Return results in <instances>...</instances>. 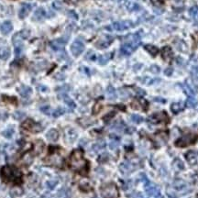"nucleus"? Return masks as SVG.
<instances>
[{"instance_id": "f257e3e1", "label": "nucleus", "mask_w": 198, "mask_h": 198, "mask_svg": "<svg viewBox=\"0 0 198 198\" xmlns=\"http://www.w3.org/2000/svg\"><path fill=\"white\" fill-rule=\"evenodd\" d=\"M70 166L73 171L86 174L87 173L88 165L84 158V153L81 149H75L70 157Z\"/></svg>"}, {"instance_id": "f03ea898", "label": "nucleus", "mask_w": 198, "mask_h": 198, "mask_svg": "<svg viewBox=\"0 0 198 198\" xmlns=\"http://www.w3.org/2000/svg\"><path fill=\"white\" fill-rule=\"evenodd\" d=\"M0 176L5 183L19 184L22 182L21 172L14 166H4L0 171Z\"/></svg>"}, {"instance_id": "7ed1b4c3", "label": "nucleus", "mask_w": 198, "mask_h": 198, "mask_svg": "<svg viewBox=\"0 0 198 198\" xmlns=\"http://www.w3.org/2000/svg\"><path fill=\"white\" fill-rule=\"evenodd\" d=\"M29 36V30H28V29H23L20 32H18L13 36L12 42H13V44L15 45L16 55H19L22 52V50H23L22 41L25 39H28Z\"/></svg>"}, {"instance_id": "20e7f679", "label": "nucleus", "mask_w": 198, "mask_h": 198, "mask_svg": "<svg viewBox=\"0 0 198 198\" xmlns=\"http://www.w3.org/2000/svg\"><path fill=\"white\" fill-rule=\"evenodd\" d=\"M100 192L104 198H118L119 196L118 189L113 183L103 184L100 188Z\"/></svg>"}, {"instance_id": "39448f33", "label": "nucleus", "mask_w": 198, "mask_h": 198, "mask_svg": "<svg viewBox=\"0 0 198 198\" xmlns=\"http://www.w3.org/2000/svg\"><path fill=\"white\" fill-rule=\"evenodd\" d=\"M197 139V136L193 133H188V134H185L183 135V137H181L176 142H175V145L177 147H180V148H183V147H187L193 143L195 142Z\"/></svg>"}, {"instance_id": "423d86ee", "label": "nucleus", "mask_w": 198, "mask_h": 198, "mask_svg": "<svg viewBox=\"0 0 198 198\" xmlns=\"http://www.w3.org/2000/svg\"><path fill=\"white\" fill-rule=\"evenodd\" d=\"M134 26V23L130 20H123V21H116L114 22L111 26L106 27V29H114L116 31H123L129 29Z\"/></svg>"}, {"instance_id": "0eeeda50", "label": "nucleus", "mask_w": 198, "mask_h": 198, "mask_svg": "<svg viewBox=\"0 0 198 198\" xmlns=\"http://www.w3.org/2000/svg\"><path fill=\"white\" fill-rule=\"evenodd\" d=\"M21 127L23 129L28 130L32 133H38L42 130V127L39 123H36L35 121H33L32 119H27L26 121H24Z\"/></svg>"}, {"instance_id": "6e6552de", "label": "nucleus", "mask_w": 198, "mask_h": 198, "mask_svg": "<svg viewBox=\"0 0 198 198\" xmlns=\"http://www.w3.org/2000/svg\"><path fill=\"white\" fill-rule=\"evenodd\" d=\"M168 116L166 115L165 112H160V113H156V114H152L151 116H149L148 117V121L151 124H160V123H165L167 122Z\"/></svg>"}, {"instance_id": "1a4fd4ad", "label": "nucleus", "mask_w": 198, "mask_h": 198, "mask_svg": "<svg viewBox=\"0 0 198 198\" xmlns=\"http://www.w3.org/2000/svg\"><path fill=\"white\" fill-rule=\"evenodd\" d=\"M84 51H85V44L81 39H75L71 45V52L74 57H78L79 55H81Z\"/></svg>"}, {"instance_id": "9d476101", "label": "nucleus", "mask_w": 198, "mask_h": 198, "mask_svg": "<svg viewBox=\"0 0 198 198\" xmlns=\"http://www.w3.org/2000/svg\"><path fill=\"white\" fill-rule=\"evenodd\" d=\"M139 45L136 44V43H131V42H125L121 48H120V52L121 54L125 55V56H129L130 55Z\"/></svg>"}, {"instance_id": "9b49d317", "label": "nucleus", "mask_w": 198, "mask_h": 198, "mask_svg": "<svg viewBox=\"0 0 198 198\" xmlns=\"http://www.w3.org/2000/svg\"><path fill=\"white\" fill-rule=\"evenodd\" d=\"M56 149H54V151H53V153L52 154H51L50 155V157H49V160H50V163L52 164V165H54V166H57V167H62V163H63V160H62V157L61 156V155H59V154H57V153H55L56 152Z\"/></svg>"}, {"instance_id": "f8f14e48", "label": "nucleus", "mask_w": 198, "mask_h": 198, "mask_svg": "<svg viewBox=\"0 0 198 198\" xmlns=\"http://www.w3.org/2000/svg\"><path fill=\"white\" fill-rule=\"evenodd\" d=\"M64 137H65V139H66L67 142L72 143L77 138V132H76V130L74 129L67 128L64 130Z\"/></svg>"}, {"instance_id": "ddd939ff", "label": "nucleus", "mask_w": 198, "mask_h": 198, "mask_svg": "<svg viewBox=\"0 0 198 198\" xmlns=\"http://www.w3.org/2000/svg\"><path fill=\"white\" fill-rule=\"evenodd\" d=\"M186 160L192 165H198V151L190 150L186 153Z\"/></svg>"}, {"instance_id": "4468645a", "label": "nucleus", "mask_w": 198, "mask_h": 198, "mask_svg": "<svg viewBox=\"0 0 198 198\" xmlns=\"http://www.w3.org/2000/svg\"><path fill=\"white\" fill-rule=\"evenodd\" d=\"M113 42V37L111 36H105L104 38L100 39L99 41L96 42V46L99 49H104V48H106L108 47Z\"/></svg>"}, {"instance_id": "2eb2a0df", "label": "nucleus", "mask_w": 198, "mask_h": 198, "mask_svg": "<svg viewBox=\"0 0 198 198\" xmlns=\"http://www.w3.org/2000/svg\"><path fill=\"white\" fill-rule=\"evenodd\" d=\"M65 43H66V41L63 39H54L52 41L50 45L52 47V49L53 51H56V52H59V51H62L64 46H65Z\"/></svg>"}, {"instance_id": "dca6fc26", "label": "nucleus", "mask_w": 198, "mask_h": 198, "mask_svg": "<svg viewBox=\"0 0 198 198\" xmlns=\"http://www.w3.org/2000/svg\"><path fill=\"white\" fill-rule=\"evenodd\" d=\"M32 7H33L32 4H29V3H23V4L21 5L20 9H19L18 17H19L21 19L25 18L29 15V13L31 11Z\"/></svg>"}, {"instance_id": "f3484780", "label": "nucleus", "mask_w": 198, "mask_h": 198, "mask_svg": "<svg viewBox=\"0 0 198 198\" xmlns=\"http://www.w3.org/2000/svg\"><path fill=\"white\" fill-rule=\"evenodd\" d=\"M146 191L149 196L152 197V198H162L160 195V191L158 189V187H156L155 185L152 184H148V186H146Z\"/></svg>"}, {"instance_id": "a211bd4d", "label": "nucleus", "mask_w": 198, "mask_h": 198, "mask_svg": "<svg viewBox=\"0 0 198 198\" xmlns=\"http://www.w3.org/2000/svg\"><path fill=\"white\" fill-rule=\"evenodd\" d=\"M162 57L165 62H172L173 58V53L172 49L168 46L164 47L162 51Z\"/></svg>"}, {"instance_id": "6ab92c4d", "label": "nucleus", "mask_w": 198, "mask_h": 198, "mask_svg": "<svg viewBox=\"0 0 198 198\" xmlns=\"http://www.w3.org/2000/svg\"><path fill=\"white\" fill-rule=\"evenodd\" d=\"M13 29V25L11 23V21L7 20L5 21L1 26H0V30L4 35H8V33H10Z\"/></svg>"}, {"instance_id": "aec40b11", "label": "nucleus", "mask_w": 198, "mask_h": 198, "mask_svg": "<svg viewBox=\"0 0 198 198\" xmlns=\"http://www.w3.org/2000/svg\"><path fill=\"white\" fill-rule=\"evenodd\" d=\"M131 106L134 109H140L143 108L144 110L148 107V103L144 99H139V100H134L131 104Z\"/></svg>"}, {"instance_id": "412c9836", "label": "nucleus", "mask_w": 198, "mask_h": 198, "mask_svg": "<svg viewBox=\"0 0 198 198\" xmlns=\"http://www.w3.org/2000/svg\"><path fill=\"white\" fill-rule=\"evenodd\" d=\"M45 17H46V11L43 8H38L33 15V18L36 20H42L45 18Z\"/></svg>"}, {"instance_id": "4be33fe9", "label": "nucleus", "mask_w": 198, "mask_h": 198, "mask_svg": "<svg viewBox=\"0 0 198 198\" xmlns=\"http://www.w3.org/2000/svg\"><path fill=\"white\" fill-rule=\"evenodd\" d=\"M46 138L50 140V141H56L59 138V132L57 129H50L47 134H46Z\"/></svg>"}, {"instance_id": "5701e85b", "label": "nucleus", "mask_w": 198, "mask_h": 198, "mask_svg": "<svg viewBox=\"0 0 198 198\" xmlns=\"http://www.w3.org/2000/svg\"><path fill=\"white\" fill-rule=\"evenodd\" d=\"M18 92H19V94H20V96L22 97H29L31 95V93H32V89L29 86H22L19 87Z\"/></svg>"}, {"instance_id": "b1692460", "label": "nucleus", "mask_w": 198, "mask_h": 198, "mask_svg": "<svg viewBox=\"0 0 198 198\" xmlns=\"http://www.w3.org/2000/svg\"><path fill=\"white\" fill-rule=\"evenodd\" d=\"M110 139H111V141L109 143V147L111 149H116L118 145H119V137H117L114 134H111L110 135Z\"/></svg>"}, {"instance_id": "393cba45", "label": "nucleus", "mask_w": 198, "mask_h": 198, "mask_svg": "<svg viewBox=\"0 0 198 198\" xmlns=\"http://www.w3.org/2000/svg\"><path fill=\"white\" fill-rule=\"evenodd\" d=\"M183 108H184V103H183V102L173 103L172 106H171V110H172L173 113H174V114H177V113L181 112Z\"/></svg>"}, {"instance_id": "a878e982", "label": "nucleus", "mask_w": 198, "mask_h": 198, "mask_svg": "<svg viewBox=\"0 0 198 198\" xmlns=\"http://www.w3.org/2000/svg\"><path fill=\"white\" fill-rule=\"evenodd\" d=\"M133 166H132V164L130 163H128V162H125V163H123L121 165H120V171L123 173H125V174H128V173H131L132 171H133Z\"/></svg>"}, {"instance_id": "bb28decb", "label": "nucleus", "mask_w": 198, "mask_h": 198, "mask_svg": "<svg viewBox=\"0 0 198 198\" xmlns=\"http://www.w3.org/2000/svg\"><path fill=\"white\" fill-rule=\"evenodd\" d=\"M10 56V50L8 47L0 48V60H8Z\"/></svg>"}, {"instance_id": "cd10ccee", "label": "nucleus", "mask_w": 198, "mask_h": 198, "mask_svg": "<svg viewBox=\"0 0 198 198\" xmlns=\"http://www.w3.org/2000/svg\"><path fill=\"white\" fill-rule=\"evenodd\" d=\"M183 91H184L189 96H193L194 94H195V92H196V91L193 89V87L191 86L187 82L183 85Z\"/></svg>"}, {"instance_id": "c85d7f7f", "label": "nucleus", "mask_w": 198, "mask_h": 198, "mask_svg": "<svg viewBox=\"0 0 198 198\" xmlns=\"http://www.w3.org/2000/svg\"><path fill=\"white\" fill-rule=\"evenodd\" d=\"M106 96L109 100H115L116 98V92L113 86H108L106 88Z\"/></svg>"}, {"instance_id": "c756f323", "label": "nucleus", "mask_w": 198, "mask_h": 198, "mask_svg": "<svg viewBox=\"0 0 198 198\" xmlns=\"http://www.w3.org/2000/svg\"><path fill=\"white\" fill-rule=\"evenodd\" d=\"M198 105V100L194 96H189L186 100V106L189 108H194Z\"/></svg>"}, {"instance_id": "7c9ffc66", "label": "nucleus", "mask_w": 198, "mask_h": 198, "mask_svg": "<svg viewBox=\"0 0 198 198\" xmlns=\"http://www.w3.org/2000/svg\"><path fill=\"white\" fill-rule=\"evenodd\" d=\"M157 141H160L162 144H164L167 142V139H168V136L165 132H160V133H158L156 136H155Z\"/></svg>"}, {"instance_id": "2f4dec72", "label": "nucleus", "mask_w": 198, "mask_h": 198, "mask_svg": "<svg viewBox=\"0 0 198 198\" xmlns=\"http://www.w3.org/2000/svg\"><path fill=\"white\" fill-rule=\"evenodd\" d=\"M144 48H145V50H146L150 55H152V56H156V55L158 54V52H159V50H158L157 47H155V46H153V45H150V44L146 45Z\"/></svg>"}, {"instance_id": "473e14b6", "label": "nucleus", "mask_w": 198, "mask_h": 198, "mask_svg": "<svg viewBox=\"0 0 198 198\" xmlns=\"http://www.w3.org/2000/svg\"><path fill=\"white\" fill-rule=\"evenodd\" d=\"M62 99H63V101L65 102V104L70 107V108H72V109H73L74 107H75V104H74V102L66 95V94H62Z\"/></svg>"}, {"instance_id": "72a5a7b5", "label": "nucleus", "mask_w": 198, "mask_h": 198, "mask_svg": "<svg viewBox=\"0 0 198 198\" xmlns=\"http://www.w3.org/2000/svg\"><path fill=\"white\" fill-rule=\"evenodd\" d=\"M112 54L111 53H106V54H104V55H101L99 58H98V62L101 64V65H105L108 62V61L110 60Z\"/></svg>"}, {"instance_id": "f704fd0d", "label": "nucleus", "mask_w": 198, "mask_h": 198, "mask_svg": "<svg viewBox=\"0 0 198 198\" xmlns=\"http://www.w3.org/2000/svg\"><path fill=\"white\" fill-rule=\"evenodd\" d=\"M111 128H112V129H116V130H117V131H122V130L125 129V124H124V122H123V121L119 120V121H116V122H115Z\"/></svg>"}, {"instance_id": "c9c22d12", "label": "nucleus", "mask_w": 198, "mask_h": 198, "mask_svg": "<svg viewBox=\"0 0 198 198\" xmlns=\"http://www.w3.org/2000/svg\"><path fill=\"white\" fill-rule=\"evenodd\" d=\"M173 168H174L176 171H182V170H183V168H184L183 163L180 159L174 160V162H173Z\"/></svg>"}, {"instance_id": "e433bc0d", "label": "nucleus", "mask_w": 198, "mask_h": 198, "mask_svg": "<svg viewBox=\"0 0 198 198\" xmlns=\"http://www.w3.org/2000/svg\"><path fill=\"white\" fill-rule=\"evenodd\" d=\"M33 161V155L31 154H26L23 158H22V162H23V164L28 166V165H30L31 163Z\"/></svg>"}, {"instance_id": "4c0bfd02", "label": "nucleus", "mask_w": 198, "mask_h": 198, "mask_svg": "<svg viewBox=\"0 0 198 198\" xmlns=\"http://www.w3.org/2000/svg\"><path fill=\"white\" fill-rule=\"evenodd\" d=\"M127 8L129 10V11H138L140 9V7L139 4L135 3V2H129L127 4Z\"/></svg>"}, {"instance_id": "58836bf2", "label": "nucleus", "mask_w": 198, "mask_h": 198, "mask_svg": "<svg viewBox=\"0 0 198 198\" xmlns=\"http://www.w3.org/2000/svg\"><path fill=\"white\" fill-rule=\"evenodd\" d=\"M105 146H106V142H105L104 140H100V141H98L97 143H96V144L92 147V149H93L94 151L97 152V151H99L100 149H104Z\"/></svg>"}, {"instance_id": "ea45409f", "label": "nucleus", "mask_w": 198, "mask_h": 198, "mask_svg": "<svg viewBox=\"0 0 198 198\" xmlns=\"http://www.w3.org/2000/svg\"><path fill=\"white\" fill-rule=\"evenodd\" d=\"M189 14H190V16H191L193 19L198 20V7H197V6H194V7L191 8L189 9Z\"/></svg>"}, {"instance_id": "a19ab883", "label": "nucleus", "mask_w": 198, "mask_h": 198, "mask_svg": "<svg viewBox=\"0 0 198 198\" xmlns=\"http://www.w3.org/2000/svg\"><path fill=\"white\" fill-rule=\"evenodd\" d=\"M130 120L136 124H139L143 121V117L139 115H137V114H133L130 116Z\"/></svg>"}, {"instance_id": "79ce46f5", "label": "nucleus", "mask_w": 198, "mask_h": 198, "mask_svg": "<svg viewBox=\"0 0 198 198\" xmlns=\"http://www.w3.org/2000/svg\"><path fill=\"white\" fill-rule=\"evenodd\" d=\"M13 134H14V128H12V127L7 129L6 130H4V131L2 132V135H3L5 138H8V139L11 138V137L13 136Z\"/></svg>"}, {"instance_id": "37998d69", "label": "nucleus", "mask_w": 198, "mask_h": 198, "mask_svg": "<svg viewBox=\"0 0 198 198\" xmlns=\"http://www.w3.org/2000/svg\"><path fill=\"white\" fill-rule=\"evenodd\" d=\"M173 186H174L176 189L180 190V189H182V188L185 187V183H184L183 181H182V180H177V181H175V182H174V183H173Z\"/></svg>"}, {"instance_id": "c03bdc74", "label": "nucleus", "mask_w": 198, "mask_h": 198, "mask_svg": "<svg viewBox=\"0 0 198 198\" xmlns=\"http://www.w3.org/2000/svg\"><path fill=\"white\" fill-rule=\"evenodd\" d=\"M64 112H65V110L62 108V107H58L57 109H55L54 111H53V116L54 117H58V116H62V114H64Z\"/></svg>"}, {"instance_id": "a18cd8bd", "label": "nucleus", "mask_w": 198, "mask_h": 198, "mask_svg": "<svg viewBox=\"0 0 198 198\" xmlns=\"http://www.w3.org/2000/svg\"><path fill=\"white\" fill-rule=\"evenodd\" d=\"M119 94H120V96H121L122 98H128V97L130 96L129 90L126 89V88H121V89L119 90Z\"/></svg>"}, {"instance_id": "49530a36", "label": "nucleus", "mask_w": 198, "mask_h": 198, "mask_svg": "<svg viewBox=\"0 0 198 198\" xmlns=\"http://www.w3.org/2000/svg\"><path fill=\"white\" fill-rule=\"evenodd\" d=\"M191 74L193 79H198V65L193 66L191 70Z\"/></svg>"}, {"instance_id": "de8ad7c7", "label": "nucleus", "mask_w": 198, "mask_h": 198, "mask_svg": "<svg viewBox=\"0 0 198 198\" xmlns=\"http://www.w3.org/2000/svg\"><path fill=\"white\" fill-rule=\"evenodd\" d=\"M14 117L16 118L17 120H20L21 118H23L24 116H25V113H23V112H21V111H17V112H15L14 113Z\"/></svg>"}, {"instance_id": "09e8293b", "label": "nucleus", "mask_w": 198, "mask_h": 198, "mask_svg": "<svg viewBox=\"0 0 198 198\" xmlns=\"http://www.w3.org/2000/svg\"><path fill=\"white\" fill-rule=\"evenodd\" d=\"M149 71L152 72V73H159L160 72V67L158 65H151L150 68H149Z\"/></svg>"}, {"instance_id": "8fccbe9b", "label": "nucleus", "mask_w": 198, "mask_h": 198, "mask_svg": "<svg viewBox=\"0 0 198 198\" xmlns=\"http://www.w3.org/2000/svg\"><path fill=\"white\" fill-rule=\"evenodd\" d=\"M41 111L46 115H50V111H51V107L49 106H43L41 107Z\"/></svg>"}, {"instance_id": "3c124183", "label": "nucleus", "mask_w": 198, "mask_h": 198, "mask_svg": "<svg viewBox=\"0 0 198 198\" xmlns=\"http://www.w3.org/2000/svg\"><path fill=\"white\" fill-rule=\"evenodd\" d=\"M52 7H53L55 9L60 10V9H62V4L60 1H54V2L52 3Z\"/></svg>"}, {"instance_id": "603ef678", "label": "nucleus", "mask_w": 198, "mask_h": 198, "mask_svg": "<svg viewBox=\"0 0 198 198\" xmlns=\"http://www.w3.org/2000/svg\"><path fill=\"white\" fill-rule=\"evenodd\" d=\"M70 90V87H69V86H61V87H59L58 89H57V91H60V92H62V94H65L67 91H69Z\"/></svg>"}, {"instance_id": "864d4df0", "label": "nucleus", "mask_w": 198, "mask_h": 198, "mask_svg": "<svg viewBox=\"0 0 198 198\" xmlns=\"http://www.w3.org/2000/svg\"><path fill=\"white\" fill-rule=\"evenodd\" d=\"M56 184H57V181H55V180H52V181H50V182L47 183V186H48V188H50L51 190H52V189L56 186Z\"/></svg>"}, {"instance_id": "5fc2aeb1", "label": "nucleus", "mask_w": 198, "mask_h": 198, "mask_svg": "<svg viewBox=\"0 0 198 198\" xmlns=\"http://www.w3.org/2000/svg\"><path fill=\"white\" fill-rule=\"evenodd\" d=\"M135 91H136V94L138 95V96H145V91L143 90V89H141V88H135Z\"/></svg>"}, {"instance_id": "6e6d98bb", "label": "nucleus", "mask_w": 198, "mask_h": 198, "mask_svg": "<svg viewBox=\"0 0 198 198\" xmlns=\"http://www.w3.org/2000/svg\"><path fill=\"white\" fill-rule=\"evenodd\" d=\"M101 105L99 104V103H97L95 106H94V109H93V113L94 114H97L100 110H101Z\"/></svg>"}, {"instance_id": "4d7b16f0", "label": "nucleus", "mask_w": 198, "mask_h": 198, "mask_svg": "<svg viewBox=\"0 0 198 198\" xmlns=\"http://www.w3.org/2000/svg\"><path fill=\"white\" fill-rule=\"evenodd\" d=\"M68 16H69L70 18H73V19H77V18H78V16H77V14H76L74 11H72V10H70V11L68 12Z\"/></svg>"}, {"instance_id": "13d9d810", "label": "nucleus", "mask_w": 198, "mask_h": 198, "mask_svg": "<svg viewBox=\"0 0 198 198\" xmlns=\"http://www.w3.org/2000/svg\"><path fill=\"white\" fill-rule=\"evenodd\" d=\"M173 67H169V68H167V69L164 71V74H165V75H167V76H170V75H172V74H173Z\"/></svg>"}, {"instance_id": "bf43d9fd", "label": "nucleus", "mask_w": 198, "mask_h": 198, "mask_svg": "<svg viewBox=\"0 0 198 198\" xmlns=\"http://www.w3.org/2000/svg\"><path fill=\"white\" fill-rule=\"evenodd\" d=\"M153 100H154V101H156V102H160V103H165V102H166V100H165V99H163V98H161V97H155Z\"/></svg>"}, {"instance_id": "052dcab7", "label": "nucleus", "mask_w": 198, "mask_h": 198, "mask_svg": "<svg viewBox=\"0 0 198 198\" xmlns=\"http://www.w3.org/2000/svg\"><path fill=\"white\" fill-rule=\"evenodd\" d=\"M176 62H177L179 65H183L184 62H183V60L182 58H180V57H179V58H177V60H176Z\"/></svg>"}, {"instance_id": "680f3d73", "label": "nucleus", "mask_w": 198, "mask_h": 198, "mask_svg": "<svg viewBox=\"0 0 198 198\" xmlns=\"http://www.w3.org/2000/svg\"><path fill=\"white\" fill-rule=\"evenodd\" d=\"M41 1H47V0H41Z\"/></svg>"}, {"instance_id": "e2e57ef3", "label": "nucleus", "mask_w": 198, "mask_h": 198, "mask_svg": "<svg viewBox=\"0 0 198 198\" xmlns=\"http://www.w3.org/2000/svg\"><path fill=\"white\" fill-rule=\"evenodd\" d=\"M197 198H198V195H197Z\"/></svg>"}]
</instances>
